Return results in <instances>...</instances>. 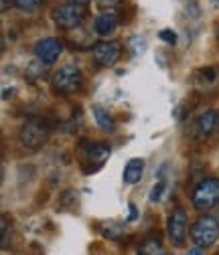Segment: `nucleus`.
I'll use <instances>...</instances> for the list:
<instances>
[{"mask_svg":"<svg viewBox=\"0 0 219 255\" xmlns=\"http://www.w3.org/2000/svg\"><path fill=\"white\" fill-rule=\"evenodd\" d=\"M142 172H144V160L142 158H132V160H128L126 168H124L122 178L126 184H136L142 178Z\"/></svg>","mask_w":219,"mask_h":255,"instance_id":"12","label":"nucleus"},{"mask_svg":"<svg viewBox=\"0 0 219 255\" xmlns=\"http://www.w3.org/2000/svg\"><path fill=\"white\" fill-rule=\"evenodd\" d=\"M116 26H118V14H116V10H106V12H102V14L96 18V22H93V30H96V35H100V37H110V35H114Z\"/></svg>","mask_w":219,"mask_h":255,"instance_id":"11","label":"nucleus"},{"mask_svg":"<svg viewBox=\"0 0 219 255\" xmlns=\"http://www.w3.org/2000/svg\"><path fill=\"white\" fill-rule=\"evenodd\" d=\"M83 85V73L79 71V67L75 65H65L61 67L53 79H51V87L57 95H63V98H67V95H73L81 89Z\"/></svg>","mask_w":219,"mask_h":255,"instance_id":"3","label":"nucleus"},{"mask_svg":"<svg viewBox=\"0 0 219 255\" xmlns=\"http://www.w3.org/2000/svg\"><path fill=\"white\" fill-rule=\"evenodd\" d=\"M163 190H165V180L161 178L159 182H156V184L150 188V201H152V203L161 201V197H163Z\"/></svg>","mask_w":219,"mask_h":255,"instance_id":"17","label":"nucleus"},{"mask_svg":"<svg viewBox=\"0 0 219 255\" xmlns=\"http://www.w3.org/2000/svg\"><path fill=\"white\" fill-rule=\"evenodd\" d=\"M61 53H63V43H61L59 39H55V37L41 39L35 45V55L41 63H45V65H53Z\"/></svg>","mask_w":219,"mask_h":255,"instance_id":"9","label":"nucleus"},{"mask_svg":"<svg viewBox=\"0 0 219 255\" xmlns=\"http://www.w3.org/2000/svg\"><path fill=\"white\" fill-rule=\"evenodd\" d=\"M191 237L195 241L197 247H211L217 237H219V223L217 219L205 215V217H199L195 223H193V227H191Z\"/></svg>","mask_w":219,"mask_h":255,"instance_id":"5","label":"nucleus"},{"mask_svg":"<svg viewBox=\"0 0 219 255\" xmlns=\"http://www.w3.org/2000/svg\"><path fill=\"white\" fill-rule=\"evenodd\" d=\"M159 39L165 41V43H169V45H175V43H177V35H175V30H171V28L161 30V33H159Z\"/></svg>","mask_w":219,"mask_h":255,"instance_id":"18","label":"nucleus"},{"mask_svg":"<svg viewBox=\"0 0 219 255\" xmlns=\"http://www.w3.org/2000/svg\"><path fill=\"white\" fill-rule=\"evenodd\" d=\"M138 253H140V255H165V247H163V243H161L159 239L150 237V239H144V241L140 243Z\"/></svg>","mask_w":219,"mask_h":255,"instance_id":"14","label":"nucleus"},{"mask_svg":"<svg viewBox=\"0 0 219 255\" xmlns=\"http://www.w3.org/2000/svg\"><path fill=\"white\" fill-rule=\"evenodd\" d=\"M79 156H81V168L85 174H93L104 166V162L110 156V148L102 142H89L83 140L79 144Z\"/></svg>","mask_w":219,"mask_h":255,"instance_id":"2","label":"nucleus"},{"mask_svg":"<svg viewBox=\"0 0 219 255\" xmlns=\"http://www.w3.org/2000/svg\"><path fill=\"white\" fill-rule=\"evenodd\" d=\"M51 122L45 118H28L20 128V142L24 148L37 150L41 148L51 134Z\"/></svg>","mask_w":219,"mask_h":255,"instance_id":"1","label":"nucleus"},{"mask_svg":"<svg viewBox=\"0 0 219 255\" xmlns=\"http://www.w3.org/2000/svg\"><path fill=\"white\" fill-rule=\"evenodd\" d=\"M201 75H203L205 81H213L217 77V71L213 67H205V69H201Z\"/></svg>","mask_w":219,"mask_h":255,"instance_id":"20","label":"nucleus"},{"mask_svg":"<svg viewBox=\"0 0 219 255\" xmlns=\"http://www.w3.org/2000/svg\"><path fill=\"white\" fill-rule=\"evenodd\" d=\"M191 203L197 211H209L219 203V178H203L195 190Z\"/></svg>","mask_w":219,"mask_h":255,"instance_id":"4","label":"nucleus"},{"mask_svg":"<svg viewBox=\"0 0 219 255\" xmlns=\"http://www.w3.org/2000/svg\"><path fill=\"white\" fill-rule=\"evenodd\" d=\"M53 20L59 28H65V30H75L81 26V22L85 20V8L77 6V4H61L53 8Z\"/></svg>","mask_w":219,"mask_h":255,"instance_id":"6","label":"nucleus"},{"mask_svg":"<svg viewBox=\"0 0 219 255\" xmlns=\"http://www.w3.org/2000/svg\"><path fill=\"white\" fill-rule=\"evenodd\" d=\"M120 55H122V47H120V43H114V41H104L93 47V61H96L100 67L116 65Z\"/></svg>","mask_w":219,"mask_h":255,"instance_id":"8","label":"nucleus"},{"mask_svg":"<svg viewBox=\"0 0 219 255\" xmlns=\"http://www.w3.org/2000/svg\"><path fill=\"white\" fill-rule=\"evenodd\" d=\"M2 241H0V247H2V251L8 249V243H10V221L6 215H2Z\"/></svg>","mask_w":219,"mask_h":255,"instance_id":"16","label":"nucleus"},{"mask_svg":"<svg viewBox=\"0 0 219 255\" xmlns=\"http://www.w3.org/2000/svg\"><path fill=\"white\" fill-rule=\"evenodd\" d=\"M215 255H219V251H217V253H215Z\"/></svg>","mask_w":219,"mask_h":255,"instance_id":"26","label":"nucleus"},{"mask_svg":"<svg viewBox=\"0 0 219 255\" xmlns=\"http://www.w3.org/2000/svg\"><path fill=\"white\" fill-rule=\"evenodd\" d=\"M213 2H215V4H219V0H213Z\"/></svg>","mask_w":219,"mask_h":255,"instance_id":"25","label":"nucleus"},{"mask_svg":"<svg viewBox=\"0 0 219 255\" xmlns=\"http://www.w3.org/2000/svg\"><path fill=\"white\" fill-rule=\"evenodd\" d=\"M187 255H205V249L203 247H193V249H189Z\"/></svg>","mask_w":219,"mask_h":255,"instance_id":"21","label":"nucleus"},{"mask_svg":"<svg viewBox=\"0 0 219 255\" xmlns=\"http://www.w3.org/2000/svg\"><path fill=\"white\" fill-rule=\"evenodd\" d=\"M93 116H96V124L100 126V130L106 134H112L116 130V122L114 118L108 114V110H104L102 106H93Z\"/></svg>","mask_w":219,"mask_h":255,"instance_id":"13","label":"nucleus"},{"mask_svg":"<svg viewBox=\"0 0 219 255\" xmlns=\"http://www.w3.org/2000/svg\"><path fill=\"white\" fill-rule=\"evenodd\" d=\"M134 219H136V207L130 205V219H128V221H134Z\"/></svg>","mask_w":219,"mask_h":255,"instance_id":"23","label":"nucleus"},{"mask_svg":"<svg viewBox=\"0 0 219 255\" xmlns=\"http://www.w3.org/2000/svg\"><path fill=\"white\" fill-rule=\"evenodd\" d=\"M167 231H169V239L173 245L181 247L185 245V239H187V215L183 209H175L169 217V223H167Z\"/></svg>","mask_w":219,"mask_h":255,"instance_id":"7","label":"nucleus"},{"mask_svg":"<svg viewBox=\"0 0 219 255\" xmlns=\"http://www.w3.org/2000/svg\"><path fill=\"white\" fill-rule=\"evenodd\" d=\"M12 91H14V89H8V87H6V89L2 91V100H8V95H12Z\"/></svg>","mask_w":219,"mask_h":255,"instance_id":"24","label":"nucleus"},{"mask_svg":"<svg viewBox=\"0 0 219 255\" xmlns=\"http://www.w3.org/2000/svg\"><path fill=\"white\" fill-rule=\"evenodd\" d=\"M96 2H98V6L102 10H114L120 4V0H96Z\"/></svg>","mask_w":219,"mask_h":255,"instance_id":"19","label":"nucleus"},{"mask_svg":"<svg viewBox=\"0 0 219 255\" xmlns=\"http://www.w3.org/2000/svg\"><path fill=\"white\" fill-rule=\"evenodd\" d=\"M67 2H71V4H77V6H85L89 0H67Z\"/></svg>","mask_w":219,"mask_h":255,"instance_id":"22","label":"nucleus"},{"mask_svg":"<svg viewBox=\"0 0 219 255\" xmlns=\"http://www.w3.org/2000/svg\"><path fill=\"white\" fill-rule=\"evenodd\" d=\"M219 126V112L215 110H209L205 114H201L197 120H195V126H193V132H195V138L199 140H205L207 136H211Z\"/></svg>","mask_w":219,"mask_h":255,"instance_id":"10","label":"nucleus"},{"mask_svg":"<svg viewBox=\"0 0 219 255\" xmlns=\"http://www.w3.org/2000/svg\"><path fill=\"white\" fill-rule=\"evenodd\" d=\"M14 6L20 8V10H26V12H33L37 8H41L47 0H12Z\"/></svg>","mask_w":219,"mask_h":255,"instance_id":"15","label":"nucleus"}]
</instances>
